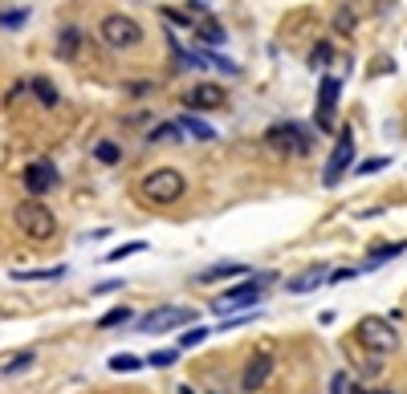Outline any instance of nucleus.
<instances>
[{
    "label": "nucleus",
    "mask_w": 407,
    "mask_h": 394,
    "mask_svg": "<svg viewBox=\"0 0 407 394\" xmlns=\"http://www.w3.org/2000/svg\"><path fill=\"white\" fill-rule=\"evenodd\" d=\"M224 102H228V90L216 86V82H200V86H192L188 98H184V106H192V110H220Z\"/></svg>",
    "instance_id": "9d476101"
},
{
    "label": "nucleus",
    "mask_w": 407,
    "mask_h": 394,
    "mask_svg": "<svg viewBox=\"0 0 407 394\" xmlns=\"http://www.w3.org/2000/svg\"><path fill=\"white\" fill-rule=\"evenodd\" d=\"M114 289H122V280H102L94 293H114Z\"/></svg>",
    "instance_id": "2f4dec72"
},
{
    "label": "nucleus",
    "mask_w": 407,
    "mask_h": 394,
    "mask_svg": "<svg viewBox=\"0 0 407 394\" xmlns=\"http://www.w3.org/2000/svg\"><path fill=\"white\" fill-rule=\"evenodd\" d=\"M269 273H261V277H253V280H240L237 289H228V293H220L212 301V313H232V309H244V305H253V301H261V293H265V285H269Z\"/></svg>",
    "instance_id": "39448f33"
},
{
    "label": "nucleus",
    "mask_w": 407,
    "mask_h": 394,
    "mask_svg": "<svg viewBox=\"0 0 407 394\" xmlns=\"http://www.w3.org/2000/svg\"><path fill=\"white\" fill-rule=\"evenodd\" d=\"M326 280H330L326 264H310L306 273H297V277H289V280H286V293H310V289L326 285Z\"/></svg>",
    "instance_id": "ddd939ff"
},
{
    "label": "nucleus",
    "mask_w": 407,
    "mask_h": 394,
    "mask_svg": "<svg viewBox=\"0 0 407 394\" xmlns=\"http://www.w3.org/2000/svg\"><path fill=\"white\" fill-rule=\"evenodd\" d=\"M139 366H143V362H139L135 354H114V358H110V370L114 374H135Z\"/></svg>",
    "instance_id": "5701e85b"
},
{
    "label": "nucleus",
    "mask_w": 407,
    "mask_h": 394,
    "mask_svg": "<svg viewBox=\"0 0 407 394\" xmlns=\"http://www.w3.org/2000/svg\"><path fill=\"white\" fill-rule=\"evenodd\" d=\"M338 29H342V33H346V29H355V17H350V13H338Z\"/></svg>",
    "instance_id": "473e14b6"
},
{
    "label": "nucleus",
    "mask_w": 407,
    "mask_h": 394,
    "mask_svg": "<svg viewBox=\"0 0 407 394\" xmlns=\"http://www.w3.org/2000/svg\"><path fill=\"white\" fill-rule=\"evenodd\" d=\"M383 167H387V159H367L359 167V175H375V171H383Z\"/></svg>",
    "instance_id": "7c9ffc66"
},
{
    "label": "nucleus",
    "mask_w": 407,
    "mask_h": 394,
    "mask_svg": "<svg viewBox=\"0 0 407 394\" xmlns=\"http://www.w3.org/2000/svg\"><path fill=\"white\" fill-rule=\"evenodd\" d=\"M195 33H200L204 45H224V29H220L212 17H200V21H195Z\"/></svg>",
    "instance_id": "dca6fc26"
},
{
    "label": "nucleus",
    "mask_w": 407,
    "mask_h": 394,
    "mask_svg": "<svg viewBox=\"0 0 407 394\" xmlns=\"http://www.w3.org/2000/svg\"><path fill=\"white\" fill-rule=\"evenodd\" d=\"M29 21V8H13V13H0V24L4 29H17V24Z\"/></svg>",
    "instance_id": "cd10ccee"
},
{
    "label": "nucleus",
    "mask_w": 407,
    "mask_h": 394,
    "mask_svg": "<svg viewBox=\"0 0 407 394\" xmlns=\"http://www.w3.org/2000/svg\"><path fill=\"white\" fill-rule=\"evenodd\" d=\"M17 228H21L29 240H53L57 236V215L41 204V199H21L17 211H13Z\"/></svg>",
    "instance_id": "f03ea898"
},
{
    "label": "nucleus",
    "mask_w": 407,
    "mask_h": 394,
    "mask_svg": "<svg viewBox=\"0 0 407 394\" xmlns=\"http://www.w3.org/2000/svg\"><path fill=\"white\" fill-rule=\"evenodd\" d=\"M269 374H273V354H253L249 358V366L240 374V391H261L265 382H269Z\"/></svg>",
    "instance_id": "9b49d317"
},
{
    "label": "nucleus",
    "mask_w": 407,
    "mask_h": 394,
    "mask_svg": "<svg viewBox=\"0 0 407 394\" xmlns=\"http://www.w3.org/2000/svg\"><path fill=\"white\" fill-rule=\"evenodd\" d=\"M77 41H82V33H77V29H61V37H57V57H61V61H70L73 53H77Z\"/></svg>",
    "instance_id": "6ab92c4d"
},
{
    "label": "nucleus",
    "mask_w": 407,
    "mask_h": 394,
    "mask_svg": "<svg viewBox=\"0 0 407 394\" xmlns=\"http://www.w3.org/2000/svg\"><path fill=\"white\" fill-rule=\"evenodd\" d=\"M126 321H131V309H126V305H119V309L102 313V321H98V329H114V325H126Z\"/></svg>",
    "instance_id": "b1692460"
},
{
    "label": "nucleus",
    "mask_w": 407,
    "mask_h": 394,
    "mask_svg": "<svg viewBox=\"0 0 407 394\" xmlns=\"http://www.w3.org/2000/svg\"><path fill=\"white\" fill-rule=\"evenodd\" d=\"M244 273H249L244 264H212V268H204L195 280H200V285H208V280H224V277H244Z\"/></svg>",
    "instance_id": "2eb2a0df"
},
{
    "label": "nucleus",
    "mask_w": 407,
    "mask_h": 394,
    "mask_svg": "<svg viewBox=\"0 0 407 394\" xmlns=\"http://www.w3.org/2000/svg\"><path fill=\"white\" fill-rule=\"evenodd\" d=\"M179 126H184V135H192L195 142H212V139H216V130H212V126H208V122H200V118H192V114L184 118Z\"/></svg>",
    "instance_id": "a211bd4d"
},
{
    "label": "nucleus",
    "mask_w": 407,
    "mask_h": 394,
    "mask_svg": "<svg viewBox=\"0 0 407 394\" xmlns=\"http://www.w3.org/2000/svg\"><path fill=\"white\" fill-rule=\"evenodd\" d=\"M147 204H159V208H168V204H179L184 199V191H188V179H184V171H175V167H155L151 175H147L143 183H139Z\"/></svg>",
    "instance_id": "f257e3e1"
},
{
    "label": "nucleus",
    "mask_w": 407,
    "mask_h": 394,
    "mask_svg": "<svg viewBox=\"0 0 407 394\" xmlns=\"http://www.w3.org/2000/svg\"><path fill=\"white\" fill-rule=\"evenodd\" d=\"M326 61H330V45H318V49L310 53V66L318 70V66H326Z\"/></svg>",
    "instance_id": "c756f323"
},
{
    "label": "nucleus",
    "mask_w": 407,
    "mask_h": 394,
    "mask_svg": "<svg viewBox=\"0 0 407 394\" xmlns=\"http://www.w3.org/2000/svg\"><path fill=\"white\" fill-rule=\"evenodd\" d=\"M175 358H179V349H155V354L147 358V366H159V370H163V366H171Z\"/></svg>",
    "instance_id": "a878e982"
},
{
    "label": "nucleus",
    "mask_w": 407,
    "mask_h": 394,
    "mask_svg": "<svg viewBox=\"0 0 407 394\" xmlns=\"http://www.w3.org/2000/svg\"><path fill=\"white\" fill-rule=\"evenodd\" d=\"M33 362H37V354H33V349H24V354H17V358H8V362H4L0 374H21V370H29Z\"/></svg>",
    "instance_id": "4be33fe9"
},
{
    "label": "nucleus",
    "mask_w": 407,
    "mask_h": 394,
    "mask_svg": "<svg viewBox=\"0 0 407 394\" xmlns=\"http://www.w3.org/2000/svg\"><path fill=\"white\" fill-rule=\"evenodd\" d=\"M265 142L273 146V151H293V155H306L313 142H310V130H302L297 122H281V126H269V135Z\"/></svg>",
    "instance_id": "6e6552de"
},
{
    "label": "nucleus",
    "mask_w": 407,
    "mask_h": 394,
    "mask_svg": "<svg viewBox=\"0 0 407 394\" xmlns=\"http://www.w3.org/2000/svg\"><path fill=\"white\" fill-rule=\"evenodd\" d=\"M338 93H342V82L334 73L322 77V90H318V130H334L338 126Z\"/></svg>",
    "instance_id": "1a4fd4ad"
},
{
    "label": "nucleus",
    "mask_w": 407,
    "mask_h": 394,
    "mask_svg": "<svg viewBox=\"0 0 407 394\" xmlns=\"http://www.w3.org/2000/svg\"><path fill=\"white\" fill-rule=\"evenodd\" d=\"M66 277V268L57 264V268H37V273H24V268H17L13 273V280H61Z\"/></svg>",
    "instance_id": "412c9836"
},
{
    "label": "nucleus",
    "mask_w": 407,
    "mask_h": 394,
    "mask_svg": "<svg viewBox=\"0 0 407 394\" xmlns=\"http://www.w3.org/2000/svg\"><path fill=\"white\" fill-rule=\"evenodd\" d=\"M98 33H102V41L110 49H139L147 41L143 24L135 21V17H126V13H106L102 24H98Z\"/></svg>",
    "instance_id": "7ed1b4c3"
},
{
    "label": "nucleus",
    "mask_w": 407,
    "mask_h": 394,
    "mask_svg": "<svg viewBox=\"0 0 407 394\" xmlns=\"http://www.w3.org/2000/svg\"><path fill=\"white\" fill-rule=\"evenodd\" d=\"M143 248H147L143 240H135V244H122V248H114L106 260H122V256H135V252H143Z\"/></svg>",
    "instance_id": "c85d7f7f"
},
{
    "label": "nucleus",
    "mask_w": 407,
    "mask_h": 394,
    "mask_svg": "<svg viewBox=\"0 0 407 394\" xmlns=\"http://www.w3.org/2000/svg\"><path fill=\"white\" fill-rule=\"evenodd\" d=\"M188 321H195V309H188V305H159L147 317H139V333H168V329H179Z\"/></svg>",
    "instance_id": "423d86ee"
},
{
    "label": "nucleus",
    "mask_w": 407,
    "mask_h": 394,
    "mask_svg": "<svg viewBox=\"0 0 407 394\" xmlns=\"http://www.w3.org/2000/svg\"><path fill=\"white\" fill-rule=\"evenodd\" d=\"M350 162H355V130L346 126V130L338 135V142H334V155H330V162H326L322 183H326V187H338V183H342V175L350 171Z\"/></svg>",
    "instance_id": "0eeeda50"
},
{
    "label": "nucleus",
    "mask_w": 407,
    "mask_h": 394,
    "mask_svg": "<svg viewBox=\"0 0 407 394\" xmlns=\"http://www.w3.org/2000/svg\"><path fill=\"white\" fill-rule=\"evenodd\" d=\"M24 187H29L33 195H45L49 187H57V167L45 162V159L29 162V167H24Z\"/></svg>",
    "instance_id": "f8f14e48"
},
{
    "label": "nucleus",
    "mask_w": 407,
    "mask_h": 394,
    "mask_svg": "<svg viewBox=\"0 0 407 394\" xmlns=\"http://www.w3.org/2000/svg\"><path fill=\"white\" fill-rule=\"evenodd\" d=\"M29 90L37 93V102H41V106H57V102H61V93H57V86H53L49 77H41V73H37V77L29 82Z\"/></svg>",
    "instance_id": "4468645a"
},
{
    "label": "nucleus",
    "mask_w": 407,
    "mask_h": 394,
    "mask_svg": "<svg viewBox=\"0 0 407 394\" xmlns=\"http://www.w3.org/2000/svg\"><path fill=\"white\" fill-rule=\"evenodd\" d=\"M94 159L98 162H119V146H114V142H98V146H94Z\"/></svg>",
    "instance_id": "bb28decb"
},
{
    "label": "nucleus",
    "mask_w": 407,
    "mask_h": 394,
    "mask_svg": "<svg viewBox=\"0 0 407 394\" xmlns=\"http://www.w3.org/2000/svg\"><path fill=\"white\" fill-rule=\"evenodd\" d=\"M404 252V244H379L375 252L367 256V264H362V273H371V268H379V264H387V260H395V256Z\"/></svg>",
    "instance_id": "f3484780"
},
{
    "label": "nucleus",
    "mask_w": 407,
    "mask_h": 394,
    "mask_svg": "<svg viewBox=\"0 0 407 394\" xmlns=\"http://www.w3.org/2000/svg\"><path fill=\"white\" fill-rule=\"evenodd\" d=\"M355 342L362 349H371V354H395L399 349V333H395V325L383 321V317H362L355 325Z\"/></svg>",
    "instance_id": "20e7f679"
},
{
    "label": "nucleus",
    "mask_w": 407,
    "mask_h": 394,
    "mask_svg": "<svg viewBox=\"0 0 407 394\" xmlns=\"http://www.w3.org/2000/svg\"><path fill=\"white\" fill-rule=\"evenodd\" d=\"M151 142H184V126L179 122H163L151 130Z\"/></svg>",
    "instance_id": "aec40b11"
},
{
    "label": "nucleus",
    "mask_w": 407,
    "mask_h": 394,
    "mask_svg": "<svg viewBox=\"0 0 407 394\" xmlns=\"http://www.w3.org/2000/svg\"><path fill=\"white\" fill-rule=\"evenodd\" d=\"M208 338V329L204 325H195V329H188V333H179V349H192V346H200Z\"/></svg>",
    "instance_id": "393cba45"
},
{
    "label": "nucleus",
    "mask_w": 407,
    "mask_h": 394,
    "mask_svg": "<svg viewBox=\"0 0 407 394\" xmlns=\"http://www.w3.org/2000/svg\"><path fill=\"white\" fill-rule=\"evenodd\" d=\"M179 394H195V391H188V386H179Z\"/></svg>",
    "instance_id": "72a5a7b5"
}]
</instances>
